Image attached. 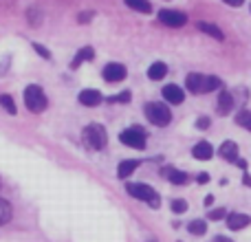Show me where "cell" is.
Returning a JSON list of instances; mask_svg holds the SVG:
<instances>
[{"label":"cell","mask_w":251,"mask_h":242,"mask_svg":"<svg viewBox=\"0 0 251 242\" xmlns=\"http://www.w3.org/2000/svg\"><path fill=\"white\" fill-rule=\"evenodd\" d=\"M84 143L91 150H104L106 143H108V134H106V128L101 123H88L84 128Z\"/></svg>","instance_id":"cell-4"},{"label":"cell","mask_w":251,"mask_h":242,"mask_svg":"<svg viewBox=\"0 0 251 242\" xmlns=\"http://www.w3.org/2000/svg\"><path fill=\"white\" fill-rule=\"evenodd\" d=\"M209 123H212V121H209V117H205V115L196 119V128H199V130H207Z\"/></svg>","instance_id":"cell-30"},{"label":"cell","mask_w":251,"mask_h":242,"mask_svg":"<svg viewBox=\"0 0 251 242\" xmlns=\"http://www.w3.org/2000/svg\"><path fill=\"white\" fill-rule=\"evenodd\" d=\"M79 104L82 106H88V108H95V106H100L101 101H104V95H101L97 88H84L82 93H79Z\"/></svg>","instance_id":"cell-10"},{"label":"cell","mask_w":251,"mask_h":242,"mask_svg":"<svg viewBox=\"0 0 251 242\" xmlns=\"http://www.w3.org/2000/svg\"><path fill=\"white\" fill-rule=\"evenodd\" d=\"M139 165H141V161H137V159H126V161H122V163H119V168H117V176L119 178H130V174L134 172V169L139 168Z\"/></svg>","instance_id":"cell-18"},{"label":"cell","mask_w":251,"mask_h":242,"mask_svg":"<svg viewBox=\"0 0 251 242\" xmlns=\"http://www.w3.org/2000/svg\"><path fill=\"white\" fill-rule=\"evenodd\" d=\"M126 75H128V71H126V66L119 64V62H108V64L104 66V71H101V77L108 84L122 82V79H126Z\"/></svg>","instance_id":"cell-8"},{"label":"cell","mask_w":251,"mask_h":242,"mask_svg":"<svg viewBox=\"0 0 251 242\" xmlns=\"http://www.w3.org/2000/svg\"><path fill=\"white\" fill-rule=\"evenodd\" d=\"M119 141L128 147H134V150H143V147H146V141H148V134L143 128L132 125V128H126L119 132Z\"/></svg>","instance_id":"cell-6"},{"label":"cell","mask_w":251,"mask_h":242,"mask_svg":"<svg viewBox=\"0 0 251 242\" xmlns=\"http://www.w3.org/2000/svg\"><path fill=\"white\" fill-rule=\"evenodd\" d=\"M234 106H236L234 93H229V91H221V93H218V101H216L218 115H223V117H225V115H229Z\"/></svg>","instance_id":"cell-11"},{"label":"cell","mask_w":251,"mask_h":242,"mask_svg":"<svg viewBox=\"0 0 251 242\" xmlns=\"http://www.w3.org/2000/svg\"><path fill=\"white\" fill-rule=\"evenodd\" d=\"M143 113L152 125H159V128H165L172 121V110L168 108V104H161V101H148L143 106Z\"/></svg>","instance_id":"cell-2"},{"label":"cell","mask_w":251,"mask_h":242,"mask_svg":"<svg viewBox=\"0 0 251 242\" xmlns=\"http://www.w3.org/2000/svg\"><path fill=\"white\" fill-rule=\"evenodd\" d=\"M130 99H132V93H130V91H124V93L113 95V97H106V101H108V104H128Z\"/></svg>","instance_id":"cell-25"},{"label":"cell","mask_w":251,"mask_h":242,"mask_svg":"<svg viewBox=\"0 0 251 242\" xmlns=\"http://www.w3.org/2000/svg\"><path fill=\"white\" fill-rule=\"evenodd\" d=\"M196 26H199V31H203L205 35H209V38H214V40H218V42H223L225 40V33H223L221 29H218L214 22H205V20H199L196 22Z\"/></svg>","instance_id":"cell-14"},{"label":"cell","mask_w":251,"mask_h":242,"mask_svg":"<svg viewBox=\"0 0 251 242\" xmlns=\"http://www.w3.org/2000/svg\"><path fill=\"white\" fill-rule=\"evenodd\" d=\"M187 209V203L185 200H172V212L174 214H183Z\"/></svg>","instance_id":"cell-28"},{"label":"cell","mask_w":251,"mask_h":242,"mask_svg":"<svg viewBox=\"0 0 251 242\" xmlns=\"http://www.w3.org/2000/svg\"><path fill=\"white\" fill-rule=\"evenodd\" d=\"M249 11H251V4H249Z\"/></svg>","instance_id":"cell-35"},{"label":"cell","mask_w":251,"mask_h":242,"mask_svg":"<svg viewBox=\"0 0 251 242\" xmlns=\"http://www.w3.org/2000/svg\"><path fill=\"white\" fill-rule=\"evenodd\" d=\"M165 75H168V64H165V62H152L150 69H148V77H150L152 82H159Z\"/></svg>","instance_id":"cell-19"},{"label":"cell","mask_w":251,"mask_h":242,"mask_svg":"<svg viewBox=\"0 0 251 242\" xmlns=\"http://www.w3.org/2000/svg\"><path fill=\"white\" fill-rule=\"evenodd\" d=\"M236 123L245 130H251V113L249 110H240V113L236 115Z\"/></svg>","instance_id":"cell-24"},{"label":"cell","mask_w":251,"mask_h":242,"mask_svg":"<svg viewBox=\"0 0 251 242\" xmlns=\"http://www.w3.org/2000/svg\"><path fill=\"white\" fill-rule=\"evenodd\" d=\"M126 190H128V194L132 196V198L141 200V203H148L150 207H154V209L161 205L159 194H156V190H152L150 185H143V183H128Z\"/></svg>","instance_id":"cell-5"},{"label":"cell","mask_w":251,"mask_h":242,"mask_svg":"<svg viewBox=\"0 0 251 242\" xmlns=\"http://www.w3.org/2000/svg\"><path fill=\"white\" fill-rule=\"evenodd\" d=\"M25 106L31 113H42V110H47L49 99H47L44 88L38 86V84H29V86L25 88Z\"/></svg>","instance_id":"cell-3"},{"label":"cell","mask_w":251,"mask_h":242,"mask_svg":"<svg viewBox=\"0 0 251 242\" xmlns=\"http://www.w3.org/2000/svg\"><path fill=\"white\" fill-rule=\"evenodd\" d=\"M185 88L194 95H207L218 88H223V79L216 75H203V73H190L185 77Z\"/></svg>","instance_id":"cell-1"},{"label":"cell","mask_w":251,"mask_h":242,"mask_svg":"<svg viewBox=\"0 0 251 242\" xmlns=\"http://www.w3.org/2000/svg\"><path fill=\"white\" fill-rule=\"evenodd\" d=\"M93 18H95V13H93V11H82L77 16V22H79V24H86V22H91Z\"/></svg>","instance_id":"cell-29"},{"label":"cell","mask_w":251,"mask_h":242,"mask_svg":"<svg viewBox=\"0 0 251 242\" xmlns=\"http://www.w3.org/2000/svg\"><path fill=\"white\" fill-rule=\"evenodd\" d=\"M225 214H227L225 209H214V212H209V220H221Z\"/></svg>","instance_id":"cell-31"},{"label":"cell","mask_w":251,"mask_h":242,"mask_svg":"<svg viewBox=\"0 0 251 242\" xmlns=\"http://www.w3.org/2000/svg\"><path fill=\"white\" fill-rule=\"evenodd\" d=\"M9 220H11V205H9L7 200L0 198V227Z\"/></svg>","instance_id":"cell-22"},{"label":"cell","mask_w":251,"mask_h":242,"mask_svg":"<svg viewBox=\"0 0 251 242\" xmlns=\"http://www.w3.org/2000/svg\"><path fill=\"white\" fill-rule=\"evenodd\" d=\"M161 174H163V176L168 178L172 185H185L187 178H190L185 172H181V169H176V168H163V169H161Z\"/></svg>","instance_id":"cell-15"},{"label":"cell","mask_w":251,"mask_h":242,"mask_svg":"<svg viewBox=\"0 0 251 242\" xmlns=\"http://www.w3.org/2000/svg\"><path fill=\"white\" fill-rule=\"evenodd\" d=\"M192 156H194L196 161H209L214 156V147L209 145L207 141H199L192 147Z\"/></svg>","instance_id":"cell-13"},{"label":"cell","mask_w":251,"mask_h":242,"mask_svg":"<svg viewBox=\"0 0 251 242\" xmlns=\"http://www.w3.org/2000/svg\"><path fill=\"white\" fill-rule=\"evenodd\" d=\"M132 11H139V13H152V2L150 0H124Z\"/></svg>","instance_id":"cell-20"},{"label":"cell","mask_w":251,"mask_h":242,"mask_svg":"<svg viewBox=\"0 0 251 242\" xmlns=\"http://www.w3.org/2000/svg\"><path fill=\"white\" fill-rule=\"evenodd\" d=\"M0 106H2L4 110H7L9 115H16L18 108H16V101H13L11 95H0Z\"/></svg>","instance_id":"cell-23"},{"label":"cell","mask_w":251,"mask_h":242,"mask_svg":"<svg viewBox=\"0 0 251 242\" xmlns=\"http://www.w3.org/2000/svg\"><path fill=\"white\" fill-rule=\"evenodd\" d=\"M29 22H31L33 26H38L40 22H42V11H40L38 7H31V9H29Z\"/></svg>","instance_id":"cell-26"},{"label":"cell","mask_w":251,"mask_h":242,"mask_svg":"<svg viewBox=\"0 0 251 242\" xmlns=\"http://www.w3.org/2000/svg\"><path fill=\"white\" fill-rule=\"evenodd\" d=\"M214 242H231V240L225 238V236H216V238H214Z\"/></svg>","instance_id":"cell-34"},{"label":"cell","mask_w":251,"mask_h":242,"mask_svg":"<svg viewBox=\"0 0 251 242\" xmlns=\"http://www.w3.org/2000/svg\"><path fill=\"white\" fill-rule=\"evenodd\" d=\"M156 20H159V24L170 26V29H181L187 24V16L178 9H161L156 13Z\"/></svg>","instance_id":"cell-7"},{"label":"cell","mask_w":251,"mask_h":242,"mask_svg":"<svg viewBox=\"0 0 251 242\" xmlns=\"http://www.w3.org/2000/svg\"><path fill=\"white\" fill-rule=\"evenodd\" d=\"M223 2H225L227 7H243L245 0H223Z\"/></svg>","instance_id":"cell-32"},{"label":"cell","mask_w":251,"mask_h":242,"mask_svg":"<svg viewBox=\"0 0 251 242\" xmlns=\"http://www.w3.org/2000/svg\"><path fill=\"white\" fill-rule=\"evenodd\" d=\"M31 47H33V51L38 53L40 57H44V60H51V51H49L47 47H42V44H40V42H33V44H31Z\"/></svg>","instance_id":"cell-27"},{"label":"cell","mask_w":251,"mask_h":242,"mask_svg":"<svg viewBox=\"0 0 251 242\" xmlns=\"http://www.w3.org/2000/svg\"><path fill=\"white\" fill-rule=\"evenodd\" d=\"M187 231H190L192 236H203L205 231H207V225H205V220H192L190 225H187Z\"/></svg>","instance_id":"cell-21"},{"label":"cell","mask_w":251,"mask_h":242,"mask_svg":"<svg viewBox=\"0 0 251 242\" xmlns=\"http://www.w3.org/2000/svg\"><path fill=\"white\" fill-rule=\"evenodd\" d=\"M251 222V218L247 214H238V212H231L229 216H227V227H229L231 231H238L243 229V227H247Z\"/></svg>","instance_id":"cell-16"},{"label":"cell","mask_w":251,"mask_h":242,"mask_svg":"<svg viewBox=\"0 0 251 242\" xmlns=\"http://www.w3.org/2000/svg\"><path fill=\"white\" fill-rule=\"evenodd\" d=\"M196 178H199V183H207V181H209V174L201 172V174H199V176H196Z\"/></svg>","instance_id":"cell-33"},{"label":"cell","mask_w":251,"mask_h":242,"mask_svg":"<svg viewBox=\"0 0 251 242\" xmlns=\"http://www.w3.org/2000/svg\"><path fill=\"white\" fill-rule=\"evenodd\" d=\"M93 57H95V48L93 47H82L77 53H75L73 62H71V69H79L84 62H91Z\"/></svg>","instance_id":"cell-17"},{"label":"cell","mask_w":251,"mask_h":242,"mask_svg":"<svg viewBox=\"0 0 251 242\" xmlns=\"http://www.w3.org/2000/svg\"><path fill=\"white\" fill-rule=\"evenodd\" d=\"M163 99L168 101V104H183L185 101V91H183L178 84H168V86H163Z\"/></svg>","instance_id":"cell-9"},{"label":"cell","mask_w":251,"mask_h":242,"mask_svg":"<svg viewBox=\"0 0 251 242\" xmlns=\"http://www.w3.org/2000/svg\"><path fill=\"white\" fill-rule=\"evenodd\" d=\"M218 154H221L225 161H229V163H236V161L240 159L238 156V143L236 141H225L221 147H218Z\"/></svg>","instance_id":"cell-12"}]
</instances>
